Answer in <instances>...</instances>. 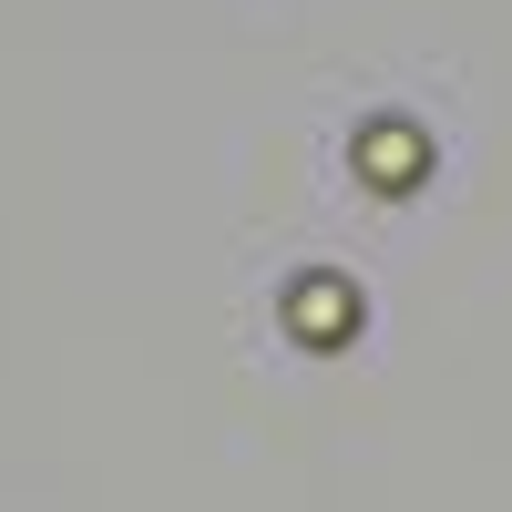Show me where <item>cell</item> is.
I'll list each match as a JSON object with an SVG mask.
<instances>
[{
  "instance_id": "cell-1",
  "label": "cell",
  "mask_w": 512,
  "mask_h": 512,
  "mask_svg": "<svg viewBox=\"0 0 512 512\" xmlns=\"http://www.w3.org/2000/svg\"><path fill=\"white\" fill-rule=\"evenodd\" d=\"M287 318L308 328V338H349V328H359V297L338 287V277H308V287L287 297Z\"/></svg>"
},
{
  "instance_id": "cell-2",
  "label": "cell",
  "mask_w": 512,
  "mask_h": 512,
  "mask_svg": "<svg viewBox=\"0 0 512 512\" xmlns=\"http://www.w3.org/2000/svg\"><path fill=\"white\" fill-rule=\"evenodd\" d=\"M359 164H369L379 185H410V175H420V164H431V154H420V134H410V123H369Z\"/></svg>"
}]
</instances>
